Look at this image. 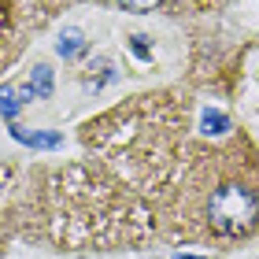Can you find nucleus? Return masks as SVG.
<instances>
[{
	"label": "nucleus",
	"instance_id": "obj_7",
	"mask_svg": "<svg viewBox=\"0 0 259 259\" xmlns=\"http://www.w3.org/2000/svg\"><path fill=\"white\" fill-rule=\"evenodd\" d=\"M200 126H204V134H207V137H222V134L230 130V119H226L222 111H204Z\"/></svg>",
	"mask_w": 259,
	"mask_h": 259
},
{
	"label": "nucleus",
	"instance_id": "obj_3",
	"mask_svg": "<svg viewBox=\"0 0 259 259\" xmlns=\"http://www.w3.org/2000/svg\"><path fill=\"white\" fill-rule=\"evenodd\" d=\"M85 145L115 163L137 189L163 193L182 159L178 145L185 141V104L170 97H137L126 108L108 111L85 126Z\"/></svg>",
	"mask_w": 259,
	"mask_h": 259
},
{
	"label": "nucleus",
	"instance_id": "obj_11",
	"mask_svg": "<svg viewBox=\"0 0 259 259\" xmlns=\"http://www.w3.org/2000/svg\"><path fill=\"white\" fill-rule=\"evenodd\" d=\"M178 259H200V255H178Z\"/></svg>",
	"mask_w": 259,
	"mask_h": 259
},
{
	"label": "nucleus",
	"instance_id": "obj_1",
	"mask_svg": "<svg viewBox=\"0 0 259 259\" xmlns=\"http://www.w3.org/2000/svg\"><path fill=\"white\" fill-rule=\"evenodd\" d=\"M159 211L189 241H237L259 233V163L241 145L189 148L159 193Z\"/></svg>",
	"mask_w": 259,
	"mask_h": 259
},
{
	"label": "nucleus",
	"instance_id": "obj_5",
	"mask_svg": "<svg viewBox=\"0 0 259 259\" xmlns=\"http://www.w3.org/2000/svg\"><path fill=\"white\" fill-rule=\"evenodd\" d=\"M11 134H15L22 145H30V148H60V145H63L60 134H26V130H19V126L11 130Z\"/></svg>",
	"mask_w": 259,
	"mask_h": 259
},
{
	"label": "nucleus",
	"instance_id": "obj_4",
	"mask_svg": "<svg viewBox=\"0 0 259 259\" xmlns=\"http://www.w3.org/2000/svg\"><path fill=\"white\" fill-rule=\"evenodd\" d=\"M56 52L63 56V60H74L78 52H85V33L81 30H63L60 45H56Z\"/></svg>",
	"mask_w": 259,
	"mask_h": 259
},
{
	"label": "nucleus",
	"instance_id": "obj_6",
	"mask_svg": "<svg viewBox=\"0 0 259 259\" xmlns=\"http://www.w3.org/2000/svg\"><path fill=\"white\" fill-rule=\"evenodd\" d=\"M52 93V70L49 67H33V81H30V89H26V97H49Z\"/></svg>",
	"mask_w": 259,
	"mask_h": 259
},
{
	"label": "nucleus",
	"instance_id": "obj_8",
	"mask_svg": "<svg viewBox=\"0 0 259 259\" xmlns=\"http://www.w3.org/2000/svg\"><path fill=\"white\" fill-rule=\"evenodd\" d=\"M19 93L15 89H11V85H4V89H0V111H4V119H15V111H19Z\"/></svg>",
	"mask_w": 259,
	"mask_h": 259
},
{
	"label": "nucleus",
	"instance_id": "obj_10",
	"mask_svg": "<svg viewBox=\"0 0 259 259\" xmlns=\"http://www.w3.org/2000/svg\"><path fill=\"white\" fill-rule=\"evenodd\" d=\"M4 8H8V0H0V19H4ZM0 45H4V37H0Z\"/></svg>",
	"mask_w": 259,
	"mask_h": 259
},
{
	"label": "nucleus",
	"instance_id": "obj_9",
	"mask_svg": "<svg viewBox=\"0 0 259 259\" xmlns=\"http://www.w3.org/2000/svg\"><path fill=\"white\" fill-rule=\"evenodd\" d=\"M108 4L122 8V11H152V8H159L163 0H108Z\"/></svg>",
	"mask_w": 259,
	"mask_h": 259
},
{
	"label": "nucleus",
	"instance_id": "obj_2",
	"mask_svg": "<svg viewBox=\"0 0 259 259\" xmlns=\"http://www.w3.org/2000/svg\"><path fill=\"white\" fill-rule=\"evenodd\" d=\"M33 233L63 248H115L148 233V215L97 163L49 170L33 204Z\"/></svg>",
	"mask_w": 259,
	"mask_h": 259
}]
</instances>
